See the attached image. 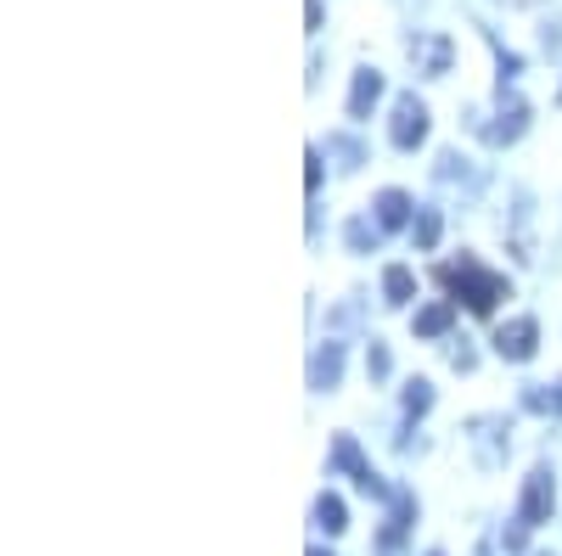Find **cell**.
<instances>
[{"mask_svg": "<svg viewBox=\"0 0 562 556\" xmlns=\"http://www.w3.org/2000/svg\"><path fill=\"white\" fill-rule=\"evenodd\" d=\"M434 275H439V287H445L456 304H467L473 315H495V304H501V298H512V282H506V275L484 270L473 253H461V259L439 264Z\"/></svg>", "mask_w": 562, "mask_h": 556, "instance_id": "obj_1", "label": "cell"}, {"mask_svg": "<svg viewBox=\"0 0 562 556\" xmlns=\"http://www.w3.org/2000/svg\"><path fill=\"white\" fill-rule=\"evenodd\" d=\"M473 129H479L484 147H512V141H524V129H529V102H524L512 84H495V113H473Z\"/></svg>", "mask_w": 562, "mask_h": 556, "instance_id": "obj_2", "label": "cell"}, {"mask_svg": "<svg viewBox=\"0 0 562 556\" xmlns=\"http://www.w3.org/2000/svg\"><path fill=\"white\" fill-rule=\"evenodd\" d=\"M333 467H338V473H349V478H355V489H360V495H371V500H394V495H400L394 484H383L378 473H371V461L360 455L355 433H338V439H333Z\"/></svg>", "mask_w": 562, "mask_h": 556, "instance_id": "obj_3", "label": "cell"}, {"mask_svg": "<svg viewBox=\"0 0 562 556\" xmlns=\"http://www.w3.org/2000/svg\"><path fill=\"white\" fill-rule=\"evenodd\" d=\"M428 129H434L428 102H422L416 90H405V97L394 102V118H389V141H394L400 152H416L422 141H428Z\"/></svg>", "mask_w": 562, "mask_h": 556, "instance_id": "obj_4", "label": "cell"}, {"mask_svg": "<svg viewBox=\"0 0 562 556\" xmlns=\"http://www.w3.org/2000/svg\"><path fill=\"white\" fill-rule=\"evenodd\" d=\"M405 57H411V68H416L422 79H445L450 63H456V45H450V34H439V29H416V34L405 39Z\"/></svg>", "mask_w": 562, "mask_h": 556, "instance_id": "obj_5", "label": "cell"}, {"mask_svg": "<svg viewBox=\"0 0 562 556\" xmlns=\"http://www.w3.org/2000/svg\"><path fill=\"white\" fill-rule=\"evenodd\" d=\"M551 512H557V478H551V467H535L518 495V523L540 529V523H551Z\"/></svg>", "mask_w": 562, "mask_h": 556, "instance_id": "obj_6", "label": "cell"}, {"mask_svg": "<svg viewBox=\"0 0 562 556\" xmlns=\"http://www.w3.org/2000/svg\"><path fill=\"white\" fill-rule=\"evenodd\" d=\"M535 349H540L535 315H518V320H506V327H495V354H501V360L524 365V360H535Z\"/></svg>", "mask_w": 562, "mask_h": 556, "instance_id": "obj_7", "label": "cell"}, {"mask_svg": "<svg viewBox=\"0 0 562 556\" xmlns=\"http://www.w3.org/2000/svg\"><path fill=\"white\" fill-rule=\"evenodd\" d=\"M506 433H512L506 416H473V422H467V439L479 450V467H501L506 461Z\"/></svg>", "mask_w": 562, "mask_h": 556, "instance_id": "obj_8", "label": "cell"}, {"mask_svg": "<svg viewBox=\"0 0 562 556\" xmlns=\"http://www.w3.org/2000/svg\"><path fill=\"white\" fill-rule=\"evenodd\" d=\"M411 523H416V495H411V489H400V495L389 500V523H383V534H378V556H400V545H405Z\"/></svg>", "mask_w": 562, "mask_h": 556, "instance_id": "obj_9", "label": "cell"}, {"mask_svg": "<svg viewBox=\"0 0 562 556\" xmlns=\"http://www.w3.org/2000/svg\"><path fill=\"white\" fill-rule=\"evenodd\" d=\"M338 377H344V343L326 338V343L310 354V388H315V394H333Z\"/></svg>", "mask_w": 562, "mask_h": 556, "instance_id": "obj_10", "label": "cell"}, {"mask_svg": "<svg viewBox=\"0 0 562 556\" xmlns=\"http://www.w3.org/2000/svg\"><path fill=\"white\" fill-rule=\"evenodd\" d=\"M383 97V73L378 68H355V84H349V118H371V107H378Z\"/></svg>", "mask_w": 562, "mask_h": 556, "instance_id": "obj_11", "label": "cell"}, {"mask_svg": "<svg viewBox=\"0 0 562 556\" xmlns=\"http://www.w3.org/2000/svg\"><path fill=\"white\" fill-rule=\"evenodd\" d=\"M456 327V298H434V304H422L416 320H411V332L416 338H445Z\"/></svg>", "mask_w": 562, "mask_h": 556, "instance_id": "obj_12", "label": "cell"}, {"mask_svg": "<svg viewBox=\"0 0 562 556\" xmlns=\"http://www.w3.org/2000/svg\"><path fill=\"white\" fill-rule=\"evenodd\" d=\"M371 208H378V225H383V230H411V219H416V214H411L416 203H411V197L400 192V185H389V192H378V203H371Z\"/></svg>", "mask_w": 562, "mask_h": 556, "instance_id": "obj_13", "label": "cell"}, {"mask_svg": "<svg viewBox=\"0 0 562 556\" xmlns=\"http://www.w3.org/2000/svg\"><path fill=\"white\" fill-rule=\"evenodd\" d=\"M411 298H416V275H411L405 264H389V270H383V304L405 309Z\"/></svg>", "mask_w": 562, "mask_h": 556, "instance_id": "obj_14", "label": "cell"}, {"mask_svg": "<svg viewBox=\"0 0 562 556\" xmlns=\"http://www.w3.org/2000/svg\"><path fill=\"white\" fill-rule=\"evenodd\" d=\"M439 230H445L439 208H416V219H411V242H416V253H434V248H439Z\"/></svg>", "mask_w": 562, "mask_h": 556, "instance_id": "obj_15", "label": "cell"}, {"mask_svg": "<svg viewBox=\"0 0 562 556\" xmlns=\"http://www.w3.org/2000/svg\"><path fill=\"white\" fill-rule=\"evenodd\" d=\"M310 518H315V529H321V534H344V529H349V512H344V500H338L333 489H326V495L315 500V512H310Z\"/></svg>", "mask_w": 562, "mask_h": 556, "instance_id": "obj_16", "label": "cell"}, {"mask_svg": "<svg viewBox=\"0 0 562 556\" xmlns=\"http://www.w3.org/2000/svg\"><path fill=\"white\" fill-rule=\"evenodd\" d=\"M378 237H383V225H371V219H349V225H344L349 253H378Z\"/></svg>", "mask_w": 562, "mask_h": 556, "instance_id": "obj_17", "label": "cell"}, {"mask_svg": "<svg viewBox=\"0 0 562 556\" xmlns=\"http://www.w3.org/2000/svg\"><path fill=\"white\" fill-rule=\"evenodd\" d=\"M400 399H405V416H428L434 410V383L428 377H411Z\"/></svg>", "mask_w": 562, "mask_h": 556, "instance_id": "obj_18", "label": "cell"}, {"mask_svg": "<svg viewBox=\"0 0 562 556\" xmlns=\"http://www.w3.org/2000/svg\"><path fill=\"white\" fill-rule=\"evenodd\" d=\"M389 371H394V360H389V343H378V338H371V349H366V377H371V383H383Z\"/></svg>", "mask_w": 562, "mask_h": 556, "instance_id": "obj_19", "label": "cell"}, {"mask_svg": "<svg viewBox=\"0 0 562 556\" xmlns=\"http://www.w3.org/2000/svg\"><path fill=\"white\" fill-rule=\"evenodd\" d=\"M524 405H529V410H540V416H551V410H557V399H551L540 383H529V388H524Z\"/></svg>", "mask_w": 562, "mask_h": 556, "instance_id": "obj_20", "label": "cell"}, {"mask_svg": "<svg viewBox=\"0 0 562 556\" xmlns=\"http://www.w3.org/2000/svg\"><path fill=\"white\" fill-rule=\"evenodd\" d=\"M501 545H506V551H512V556H524V545H529V529H524V523H518V518H512V529H506V534H501Z\"/></svg>", "mask_w": 562, "mask_h": 556, "instance_id": "obj_21", "label": "cell"}, {"mask_svg": "<svg viewBox=\"0 0 562 556\" xmlns=\"http://www.w3.org/2000/svg\"><path fill=\"white\" fill-rule=\"evenodd\" d=\"M321 174H326V169H321V152H310V158H304V185H310V197L321 192Z\"/></svg>", "mask_w": 562, "mask_h": 556, "instance_id": "obj_22", "label": "cell"}, {"mask_svg": "<svg viewBox=\"0 0 562 556\" xmlns=\"http://www.w3.org/2000/svg\"><path fill=\"white\" fill-rule=\"evenodd\" d=\"M450 365H456V371H473V365H479V354L461 343V349H450Z\"/></svg>", "mask_w": 562, "mask_h": 556, "instance_id": "obj_23", "label": "cell"}, {"mask_svg": "<svg viewBox=\"0 0 562 556\" xmlns=\"http://www.w3.org/2000/svg\"><path fill=\"white\" fill-rule=\"evenodd\" d=\"M304 23H310V34H321V0H304Z\"/></svg>", "mask_w": 562, "mask_h": 556, "instance_id": "obj_24", "label": "cell"}, {"mask_svg": "<svg viewBox=\"0 0 562 556\" xmlns=\"http://www.w3.org/2000/svg\"><path fill=\"white\" fill-rule=\"evenodd\" d=\"M551 399H557V416H562V383H557V388H551Z\"/></svg>", "mask_w": 562, "mask_h": 556, "instance_id": "obj_25", "label": "cell"}, {"mask_svg": "<svg viewBox=\"0 0 562 556\" xmlns=\"http://www.w3.org/2000/svg\"><path fill=\"white\" fill-rule=\"evenodd\" d=\"M310 556H333V551H321V545H315V551H310Z\"/></svg>", "mask_w": 562, "mask_h": 556, "instance_id": "obj_26", "label": "cell"}, {"mask_svg": "<svg viewBox=\"0 0 562 556\" xmlns=\"http://www.w3.org/2000/svg\"><path fill=\"white\" fill-rule=\"evenodd\" d=\"M518 7H535V0H518Z\"/></svg>", "mask_w": 562, "mask_h": 556, "instance_id": "obj_27", "label": "cell"}, {"mask_svg": "<svg viewBox=\"0 0 562 556\" xmlns=\"http://www.w3.org/2000/svg\"><path fill=\"white\" fill-rule=\"evenodd\" d=\"M428 556H445V551H428Z\"/></svg>", "mask_w": 562, "mask_h": 556, "instance_id": "obj_28", "label": "cell"}]
</instances>
